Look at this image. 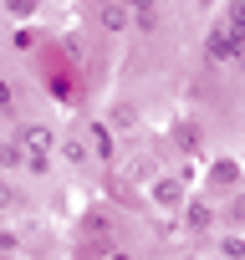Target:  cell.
I'll return each instance as SVG.
<instances>
[{
  "label": "cell",
  "instance_id": "9",
  "mask_svg": "<svg viewBox=\"0 0 245 260\" xmlns=\"http://www.w3.org/2000/svg\"><path fill=\"white\" fill-rule=\"evenodd\" d=\"M36 6H41V0H6V16H11V21H31Z\"/></svg>",
  "mask_w": 245,
  "mask_h": 260
},
{
  "label": "cell",
  "instance_id": "18",
  "mask_svg": "<svg viewBox=\"0 0 245 260\" xmlns=\"http://www.w3.org/2000/svg\"><path fill=\"white\" fill-rule=\"evenodd\" d=\"M240 67H245V56H240Z\"/></svg>",
  "mask_w": 245,
  "mask_h": 260
},
{
  "label": "cell",
  "instance_id": "4",
  "mask_svg": "<svg viewBox=\"0 0 245 260\" xmlns=\"http://www.w3.org/2000/svg\"><path fill=\"white\" fill-rule=\"evenodd\" d=\"M184 189H189V184H184L179 174H174V179H154V184H148V199H154L159 209H184V204H189Z\"/></svg>",
  "mask_w": 245,
  "mask_h": 260
},
{
  "label": "cell",
  "instance_id": "2",
  "mask_svg": "<svg viewBox=\"0 0 245 260\" xmlns=\"http://www.w3.org/2000/svg\"><path fill=\"white\" fill-rule=\"evenodd\" d=\"M16 138L26 143L31 158H51V153H56V133H51L46 122H21V127H16Z\"/></svg>",
  "mask_w": 245,
  "mask_h": 260
},
{
  "label": "cell",
  "instance_id": "8",
  "mask_svg": "<svg viewBox=\"0 0 245 260\" xmlns=\"http://www.w3.org/2000/svg\"><path fill=\"white\" fill-rule=\"evenodd\" d=\"M87 138H92V153L107 164V158H112V133H107L102 122H87Z\"/></svg>",
  "mask_w": 245,
  "mask_h": 260
},
{
  "label": "cell",
  "instance_id": "7",
  "mask_svg": "<svg viewBox=\"0 0 245 260\" xmlns=\"http://www.w3.org/2000/svg\"><path fill=\"white\" fill-rule=\"evenodd\" d=\"M82 235L117 245V224H112V214H107V209H87V214H82Z\"/></svg>",
  "mask_w": 245,
  "mask_h": 260
},
{
  "label": "cell",
  "instance_id": "3",
  "mask_svg": "<svg viewBox=\"0 0 245 260\" xmlns=\"http://www.w3.org/2000/svg\"><path fill=\"white\" fill-rule=\"evenodd\" d=\"M240 179H245L240 158H215L209 174H204V189H209V194H225V189H240Z\"/></svg>",
  "mask_w": 245,
  "mask_h": 260
},
{
  "label": "cell",
  "instance_id": "15",
  "mask_svg": "<svg viewBox=\"0 0 245 260\" xmlns=\"http://www.w3.org/2000/svg\"><path fill=\"white\" fill-rule=\"evenodd\" d=\"M225 219H230V224H245V194H240V199H235V209H230V214H225Z\"/></svg>",
  "mask_w": 245,
  "mask_h": 260
},
{
  "label": "cell",
  "instance_id": "12",
  "mask_svg": "<svg viewBox=\"0 0 245 260\" xmlns=\"http://www.w3.org/2000/svg\"><path fill=\"white\" fill-rule=\"evenodd\" d=\"M174 143H179V148H194V143H199V133H194V122H179V127H174Z\"/></svg>",
  "mask_w": 245,
  "mask_h": 260
},
{
  "label": "cell",
  "instance_id": "16",
  "mask_svg": "<svg viewBox=\"0 0 245 260\" xmlns=\"http://www.w3.org/2000/svg\"><path fill=\"white\" fill-rule=\"evenodd\" d=\"M107 260H133V255H128V250H112V255H107Z\"/></svg>",
  "mask_w": 245,
  "mask_h": 260
},
{
  "label": "cell",
  "instance_id": "17",
  "mask_svg": "<svg viewBox=\"0 0 245 260\" xmlns=\"http://www.w3.org/2000/svg\"><path fill=\"white\" fill-rule=\"evenodd\" d=\"M179 260H199V255H179Z\"/></svg>",
  "mask_w": 245,
  "mask_h": 260
},
{
  "label": "cell",
  "instance_id": "13",
  "mask_svg": "<svg viewBox=\"0 0 245 260\" xmlns=\"http://www.w3.org/2000/svg\"><path fill=\"white\" fill-rule=\"evenodd\" d=\"M225 21H230V26H235V31L245 36V0H230V11H225Z\"/></svg>",
  "mask_w": 245,
  "mask_h": 260
},
{
  "label": "cell",
  "instance_id": "5",
  "mask_svg": "<svg viewBox=\"0 0 245 260\" xmlns=\"http://www.w3.org/2000/svg\"><path fill=\"white\" fill-rule=\"evenodd\" d=\"M97 26L112 31V36H122L133 26V6H122V0H97Z\"/></svg>",
  "mask_w": 245,
  "mask_h": 260
},
{
  "label": "cell",
  "instance_id": "14",
  "mask_svg": "<svg viewBox=\"0 0 245 260\" xmlns=\"http://www.w3.org/2000/svg\"><path fill=\"white\" fill-rule=\"evenodd\" d=\"M220 250H225L230 260H245V240H240V235H225V240H220Z\"/></svg>",
  "mask_w": 245,
  "mask_h": 260
},
{
  "label": "cell",
  "instance_id": "10",
  "mask_svg": "<svg viewBox=\"0 0 245 260\" xmlns=\"http://www.w3.org/2000/svg\"><path fill=\"white\" fill-rule=\"evenodd\" d=\"M36 41H41V36H36L26 21H21V26H16V36H11V46H16V51H36Z\"/></svg>",
  "mask_w": 245,
  "mask_h": 260
},
{
  "label": "cell",
  "instance_id": "1",
  "mask_svg": "<svg viewBox=\"0 0 245 260\" xmlns=\"http://www.w3.org/2000/svg\"><path fill=\"white\" fill-rule=\"evenodd\" d=\"M204 56L220 61V67H240V56H245V36L220 16V21L209 26V36H204Z\"/></svg>",
  "mask_w": 245,
  "mask_h": 260
},
{
  "label": "cell",
  "instance_id": "11",
  "mask_svg": "<svg viewBox=\"0 0 245 260\" xmlns=\"http://www.w3.org/2000/svg\"><path fill=\"white\" fill-rule=\"evenodd\" d=\"M62 158L67 164H87V138H67L62 143Z\"/></svg>",
  "mask_w": 245,
  "mask_h": 260
},
{
  "label": "cell",
  "instance_id": "6",
  "mask_svg": "<svg viewBox=\"0 0 245 260\" xmlns=\"http://www.w3.org/2000/svg\"><path fill=\"white\" fill-rule=\"evenodd\" d=\"M215 224H220V209H215L209 199H189V204H184V230H189V235H209Z\"/></svg>",
  "mask_w": 245,
  "mask_h": 260
}]
</instances>
